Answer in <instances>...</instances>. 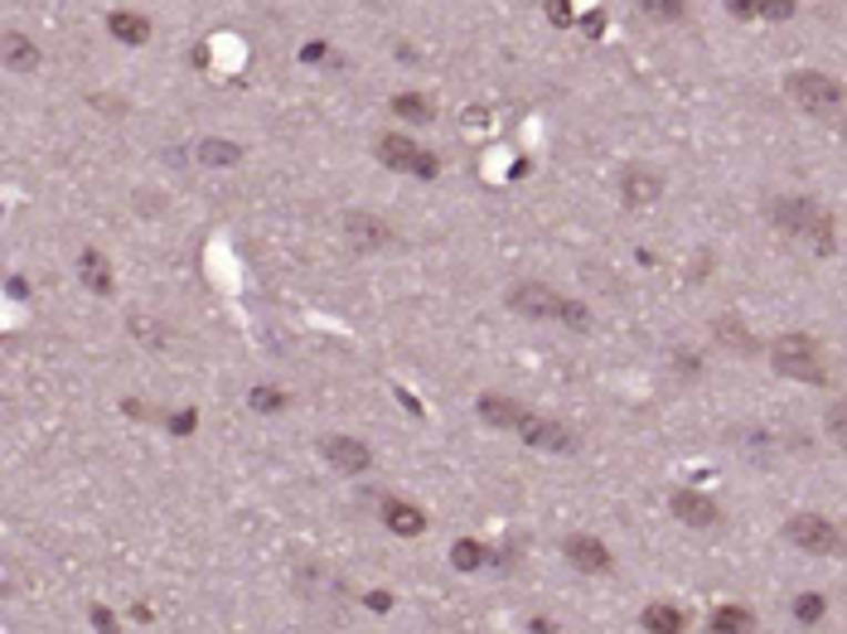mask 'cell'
I'll use <instances>...</instances> for the list:
<instances>
[{
    "instance_id": "cell-16",
    "label": "cell",
    "mask_w": 847,
    "mask_h": 634,
    "mask_svg": "<svg viewBox=\"0 0 847 634\" xmlns=\"http://www.w3.org/2000/svg\"><path fill=\"white\" fill-rule=\"evenodd\" d=\"M108 34L122 39V44H151V16H141V10H112Z\"/></svg>"
},
{
    "instance_id": "cell-10",
    "label": "cell",
    "mask_w": 847,
    "mask_h": 634,
    "mask_svg": "<svg viewBox=\"0 0 847 634\" xmlns=\"http://www.w3.org/2000/svg\"><path fill=\"white\" fill-rule=\"evenodd\" d=\"M339 228H344V243H349L354 253H382V247L392 243V228L368 214V208H349V214L339 218Z\"/></svg>"
},
{
    "instance_id": "cell-11",
    "label": "cell",
    "mask_w": 847,
    "mask_h": 634,
    "mask_svg": "<svg viewBox=\"0 0 847 634\" xmlns=\"http://www.w3.org/2000/svg\"><path fill=\"white\" fill-rule=\"evenodd\" d=\"M562 558L576 566V572H586V576H605V572H615V552L601 543V538H591V533H572L562 543Z\"/></svg>"
},
{
    "instance_id": "cell-19",
    "label": "cell",
    "mask_w": 847,
    "mask_h": 634,
    "mask_svg": "<svg viewBox=\"0 0 847 634\" xmlns=\"http://www.w3.org/2000/svg\"><path fill=\"white\" fill-rule=\"evenodd\" d=\"M712 634H756V615L746 611V605H736V601H726L712 611Z\"/></svg>"
},
{
    "instance_id": "cell-32",
    "label": "cell",
    "mask_w": 847,
    "mask_h": 634,
    "mask_svg": "<svg viewBox=\"0 0 847 634\" xmlns=\"http://www.w3.org/2000/svg\"><path fill=\"white\" fill-rule=\"evenodd\" d=\"M533 634H552V620H533Z\"/></svg>"
},
{
    "instance_id": "cell-30",
    "label": "cell",
    "mask_w": 847,
    "mask_h": 634,
    "mask_svg": "<svg viewBox=\"0 0 847 634\" xmlns=\"http://www.w3.org/2000/svg\"><path fill=\"white\" fill-rule=\"evenodd\" d=\"M548 16H552V24H572V6L558 0V6H548Z\"/></svg>"
},
{
    "instance_id": "cell-22",
    "label": "cell",
    "mask_w": 847,
    "mask_h": 634,
    "mask_svg": "<svg viewBox=\"0 0 847 634\" xmlns=\"http://www.w3.org/2000/svg\"><path fill=\"white\" fill-rule=\"evenodd\" d=\"M392 112L402 116V122H417V126H427L431 116H436V108H431L427 98H421V92H397V98H392Z\"/></svg>"
},
{
    "instance_id": "cell-27",
    "label": "cell",
    "mask_w": 847,
    "mask_h": 634,
    "mask_svg": "<svg viewBox=\"0 0 847 634\" xmlns=\"http://www.w3.org/2000/svg\"><path fill=\"white\" fill-rule=\"evenodd\" d=\"M247 398H253L257 412H282V407H286V392H282V388H253Z\"/></svg>"
},
{
    "instance_id": "cell-8",
    "label": "cell",
    "mask_w": 847,
    "mask_h": 634,
    "mask_svg": "<svg viewBox=\"0 0 847 634\" xmlns=\"http://www.w3.org/2000/svg\"><path fill=\"white\" fill-rule=\"evenodd\" d=\"M513 436H519L523 446H533V451H552V456H572L576 451V431L562 427V421H552V417H538V412H528L523 427Z\"/></svg>"
},
{
    "instance_id": "cell-7",
    "label": "cell",
    "mask_w": 847,
    "mask_h": 634,
    "mask_svg": "<svg viewBox=\"0 0 847 634\" xmlns=\"http://www.w3.org/2000/svg\"><path fill=\"white\" fill-rule=\"evenodd\" d=\"M659 200H664V175H659L654 165L620 170V204H625L630 214H644V208H654Z\"/></svg>"
},
{
    "instance_id": "cell-28",
    "label": "cell",
    "mask_w": 847,
    "mask_h": 634,
    "mask_svg": "<svg viewBox=\"0 0 847 634\" xmlns=\"http://www.w3.org/2000/svg\"><path fill=\"white\" fill-rule=\"evenodd\" d=\"M88 620H92V630H98V634H116V615L108 611V605H92Z\"/></svg>"
},
{
    "instance_id": "cell-23",
    "label": "cell",
    "mask_w": 847,
    "mask_h": 634,
    "mask_svg": "<svg viewBox=\"0 0 847 634\" xmlns=\"http://www.w3.org/2000/svg\"><path fill=\"white\" fill-rule=\"evenodd\" d=\"M726 16H736V20H789L794 6L789 0H779V6H746V0H736V6H726Z\"/></svg>"
},
{
    "instance_id": "cell-26",
    "label": "cell",
    "mask_w": 847,
    "mask_h": 634,
    "mask_svg": "<svg viewBox=\"0 0 847 634\" xmlns=\"http://www.w3.org/2000/svg\"><path fill=\"white\" fill-rule=\"evenodd\" d=\"M451 562L460 566V572H474V566H484V548H480V543H456V548H451Z\"/></svg>"
},
{
    "instance_id": "cell-3",
    "label": "cell",
    "mask_w": 847,
    "mask_h": 634,
    "mask_svg": "<svg viewBox=\"0 0 847 634\" xmlns=\"http://www.w3.org/2000/svg\"><path fill=\"white\" fill-rule=\"evenodd\" d=\"M771 368H775L779 378L814 382V388H824V382H828L824 349H818V339L804 335V329H785V335L771 339Z\"/></svg>"
},
{
    "instance_id": "cell-5",
    "label": "cell",
    "mask_w": 847,
    "mask_h": 634,
    "mask_svg": "<svg viewBox=\"0 0 847 634\" xmlns=\"http://www.w3.org/2000/svg\"><path fill=\"white\" fill-rule=\"evenodd\" d=\"M785 538L799 552H809V558H838V552H847L843 528L833 523L828 513H789V519H785Z\"/></svg>"
},
{
    "instance_id": "cell-15",
    "label": "cell",
    "mask_w": 847,
    "mask_h": 634,
    "mask_svg": "<svg viewBox=\"0 0 847 634\" xmlns=\"http://www.w3.org/2000/svg\"><path fill=\"white\" fill-rule=\"evenodd\" d=\"M382 523L392 528L397 538H417L421 528H427V513H421L417 504H402V499H382Z\"/></svg>"
},
{
    "instance_id": "cell-13",
    "label": "cell",
    "mask_w": 847,
    "mask_h": 634,
    "mask_svg": "<svg viewBox=\"0 0 847 634\" xmlns=\"http://www.w3.org/2000/svg\"><path fill=\"white\" fill-rule=\"evenodd\" d=\"M474 412H480V417L489 421V427H499V431H519V427H523V417L533 412V407H523L519 398H504V392H480Z\"/></svg>"
},
{
    "instance_id": "cell-14",
    "label": "cell",
    "mask_w": 847,
    "mask_h": 634,
    "mask_svg": "<svg viewBox=\"0 0 847 634\" xmlns=\"http://www.w3.org/2000/svg\"><path fill=\"white\" fill-rule=\"evenodd\" d=\"M712 339H717L722 349L741 354V359H751V354H761V339L751 335V325L741 320V315H717V320H712Z\"/></svg>"
},
{
    "instance_id": "cell-25",
    "label": "cell",
    "mask_w": 847,
    "mask_h": 634,
    "mask_svg": "<svg viewBox=\"0 0 847 634\" xmlns=\"http://www.w3.org/2000/svg\"><path fill=\"white\" fill-rule=\"evenodd\" d=\"M824 427H828L833 441H838L843 451H847V398H838V402L828 407V412H824Z\"/></svg>"
},
{
    "instance_id": "cell-17",
    "label": "cell",
    "mask_w": 847,
    "mask_h": 634,
    "mask_svg": "<svg viewBox=\"0 0 847 634\" xmlns=\"http://www.w3.org/2000/svg\"><path fill=\"white\" fill-rule=\"evenodd\" d=\"M0 49H6V69H16V73H34L39 69V44L30 34L6 30L0 34Z\"/></svg>"
},
{
    "instance_id": "cell-31",
    "label": "cell",
    "mask_w": 847,
    "mask_h": 634,
    "mask_svg": "<svg viewBox=\"0 0 847 634\" xmlns=\"http://www.w3.org/2000/svg\"><path fill=\"white\" fill-rule=\"evenodd\" d=\"M170 427H175V431H194V412H180V417H170Z\"/></svg>"
},
{
    "instance_id": "cell-6",
    "label": "cell",
    "mask_w": 847,
    "mask_h": 634,
    "mask_svg": "<svg viewBox=\"0 0 847 634\" xmlns=\"http://www.w3.org/2000/svg\"><path fill=\"white\" fill-rule=\"evenodd\" d=\"M374 155L382 161V170H392V175H417V180H436V175H441V161H436L431 151H421L412 136H402V131L378 136Z\"/></svg>"
},
{
    "instance_id": "cell-21",
    "label": "cell",
    "mask_w": 847,
    "mask_h": 634,
    "mask_svg": "<svg viewBox=\"0 0 847 634\" xmlns=\"http://www.w3.org/2000/svg\"><path fill=\"white\" fill-rule=\"evenodd\" d=\"M198 161H204L208 170H228L243 161V151H237L233 141H218V136H208V141H198Z\"/></svg>"
},
{
    "instance_id": "cell-4",
    "label": "cell",
    "mask_w": 847,
    "mask_h": 634,
    "mask_svg": "<svg viewBox=\"0 0 847 634\" xmlns=\"http://www.w3.org/2000/svg\"><path fill=\"white\" fill-rule=\"evenodd\" d=\"M785 92H789L794 108L809 112V116H838L843 102H847V83H843V78H833V73H824V69H794V73H785Z\"/></svg>"
},
{
    "instance_id": "cell-9",
    "label": "cell",
    "mask_w": 847,
    "mask_h": 634,
    "mask_svg": "<svg viewBox=\"0 0 847 634\" xmlns=\"http://www.w3.org/2000/svg\"><path fill=\"white\" fill-rule=\"evenodd\" d=\"M320 456L329 470H339L344 480H354V474H364L368 466H374V451L359 441V436H320Z\"/></svg>"
},
{
    "instance_id": "cell-18",
    "label": "cell",
    "mask_w": 847,
    "mask_h": 634,
    "mask_svg": "<svg viewBox=\"0 0 847 634\" xmlns=\"http://www.w3.org/2000/svg\"><path fill=\"white\" fill-rule=\"evenodd\" d=\"M78 282H83L92 296H112V267L102 262L98 247H83V253H78Z\"/></svg>"
},
{
    "instance_id": "cell-1",
    "label": "cell",
    "mask_w": 847,
    "mask_h": 634,
    "mask_svg": "<svg viewBox=\"0 0 847 634\" xmlns=\"http://www.w3.org/2000/svg\"><path fill=\"white\" fill-rule=\"evenodd\" d=\"M765 218H771L785 237H794V243H809L818 257H828L833 243H838V233H833V214L818 200H804V194H779V200H771Z\"/></svg>"
},
{
    "instance_id": "cell-2",
    "label": "cell",
    "mask_w": 847,
    "mask_h": 634,
    "mask_svg": "<svg viewBox=\"0 0 847 634\" xmlns=\"http://www.w3.org/2000/svg\"><path fill=\"white\" fill-rule=\"evenodd\" d=\"M509 310L523 315V320H558L567 329H591V310L581 300L562 296L558 286L548 282H519L509 286Z\"/></svg>"
},
{
    "instance_id": "cell-24",
    "label": "cell",
    "mask_w": 847,
    "mask_h": 634,
    "mask_svg": "<svg viewBox=\"0 0 847 634\" xmlns=\"http://www.w3.org/2000/svg\"><path fill=\"white\" fill-rule=\"evenodd\" d=\"M824 596H818V591H804L799 601H794V620H799V625H818V620H824Z\"/></svg>"
},
{
    "instance_id": "cell-20",
    "label": "cell",
    "mask_w": 847,
    "mask_h": 634,
    "mask_svg": "<svg viewBox=\"0 0 847 634\" xmlns=\"http://www.w3.org/2000/svg\"><path fill=\"white\" fill-rule=\"evenodd\" d=\"M640 625L650 630V634H683V630H687V620H683V611H678V605H664V601H654L650 611L640 615Z\"/></svg>"
},
{
    "instance_id": "cell-12",
    "label": "cell",
    "mask_w": 847,
    "mask_h": 634,
    "mask_svg": "<svg viewBox=\"0 0 847 634\" xmlns=\"http://www.w3.org/2000/svg\"><path fill=\"white\" fill-rule=\"evenodd\" d=\"M669 513L683 528H717L722 523V509L712 504L707 494H697V490H673L669 494Z\"/></svg>"
},
{
    "instance_id": "cell-29",
    "label": "cell",
    "mask_w": 847,
    "mask_h": 634,
    "mask_svg": "<svg viewBox=\"0 0 847 634\" xmlns=\"http://www.w3.org/2000/svg\"><path fill=\"white\" fill-rule=\"evenodd\" d=\"M644 16H659V20H678V16H683V6H673V0H659V6H654V0H650V6H644Z\"/></svg>"
}]
</instances>
